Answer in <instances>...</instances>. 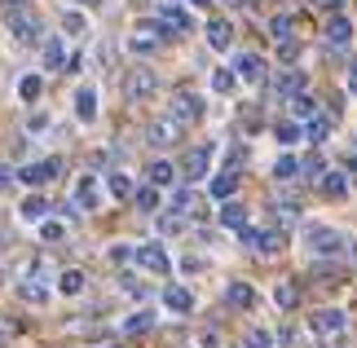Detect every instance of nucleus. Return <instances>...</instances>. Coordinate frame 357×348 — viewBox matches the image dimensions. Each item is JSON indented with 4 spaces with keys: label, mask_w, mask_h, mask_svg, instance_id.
I'll list each match as a JSON object with an SVG mask.
<instances>
[{
    "label": "nucleus",
    "mask_w": 357,
    "mask_h": 348,
    "mask_svg": "<svg viewBox=\"0 0 357 348\" xmlns=\"http://www.w3.org/2000/svg\"><path fill=\"white\" fill-rule=\"evenodd\" d=\"M9 18V31H13V40L18 45H40V18L31 9H18V13H5Z\"/></svg>",
    "instance_id": "nucleus-3"
},
{
    "label": "nucleus",
    "mask_w": 357,
    "mask_h": 348,
    "mask_svg": "<svg viewBox=\"0 0 357 348\" xmlns=\"http://www.w3.org/2000/svg\"><path fill=\"white\" fill-rule=\"evenodd\" d=\"M163 304H168L172 313H190V309H195V296H190L185 287H168V291H163Z\"/></svg>",
    "instance_id": "nucleus-17"
},
{
    "label": "nucleus",
    "mask_w": 357,
    "mask_h": 348,
    "mask_svg": "<svg viewBox=\"0 0 357 348\" xmlns=\"http://www.w3.org/2000/svg\"><path fill=\"white\" fill-rule=\"evenodd\" d=\"M291 115H296V119H318V102L300 93V97H291Z\"/></svg>",
    "instance_id": "nucleus-33"
},
{
    "label": "nucleus",
    "mask_w": 357,
    "mask_h": 348,
    "mask_svg": "<svg viewBox=\"0 0 357 348\" xmlns=\"http://www.w3.org/2000/svg\"><path fill=\"white\" fill-rule=\"evenodd\" d=\"M318 186H322L326 199H344V194H349V176H344V172H326Z\"/></svg>",
    "instance_id": "nucleus-19"
},
{
    "label": "nucleus",
    "mask_w": 357,
    "mask_h": 348,
    "mask_svg": "<svg viewBox=\"0 0 357 348\" xmlns=\"http://www.w3.org/2000/svg\"><path fill=\"white\" fill-rule=\"evenodd\" d=\"M75 115H79V123H93V119H98V93H93L89 84L75 93Z\"/></svg>",
    "instance_id": "nucleus-15"
},
{
    "label": "nucleus",
    "mask_w": 357,
    "mask_h": 348,
    "mask_svg": "<svg viewBox=\"0 0 357 348\" xmlns=\"http://www.w3.org/2000/svg\"><path fill=\"white\" fill-rule=\"evenodd\" d=\"M159 229H163V234H176V229H181V216H163Z\"/></svg>",
    "instance_id": "nucleus-47"
},
{
    "label": "nucleus",
    "mask_w": 357,
    "mask_h": 348,
    "mask_svg": "<svg viewBox=\"0 0 357 348\" xmlns=\"http://www.w3.org/2000/svg\"><path fill=\"white\" fill-rule=\"evenodd\" d=\"M58 291H62V296H79V291H84V273H79V269H66L58 278Z\"/></svg>",
    "instance_id": "nucleus-31"
},
{
    "label": "nucleus",
    "mask_w": 357,
    "mask_h": 348,
    "mask_svg": "<svg viewBox=\"0 0 357 348\" xmlns=\"http://www.w3.org/2000/svg\"><path fill=\"white\" fill-rule=\"evenodd\" d=\"M273 304H278V309H296V304H300V287L296 282H278V287H273Z\"/></svg>",
    "instance_id": "nucleus-25"
},
{
    "label": "nucleus",
    "mask_w": 357,
    "mask_h": 348,
    "mask_svg": "<svg viewBox=\"0 0 357 348\" xmlns=\"http://www.w3.org/2000/svg\"><path fill=\"white\" fill-rule=\"evenodd\" d=\"M45 212H49L45 194H26L22 199V220H45Z\"/></svg>",
    "instance_id": "nucleus-27"
},
{
    "label": "nucleus",
    "mask_w": 357,
    "mask_h": 348,
    "mask_svg": "<svg viewBox=\"0 0 357 348\" xmlns=\"http://www.w3.org/2000/svg\"><path fill=\"white\" fill-rule=\"evenodd\" d=\"M146 176H150V186H159V190H163V186H172V181H176V168H172L168 159H155Z\"/></svg>",
    "instance_id": "nucleus-21"
},
{
    "label": "nucleus",
    "mask_w": 357,
    "mask_h": 348,
    "mask_svg": "<svg viewBox=\"0 0 357 348\" xmlns=\"http://www.w3.org/2000/svg\"><path fill=\"white\" fill-rule=\"evenodd\" d=\"M62 27H66V31H71V36H79V31H84V13H79V9L62 13Z\"/></svg>",
    "instance_id": "nucleus-43"
},
{
    "label": "nucleus",
    "mask_w": 357,
    "mask_h": 348,
    "mask_svg": "<svg viewBox=\"0 0 357 348\" xmlns=\"http://www.w3.org/2000/svg\"><path fill=\"white\" fill-rule=\"evenodd\" d=\"M132 203L142 207V212H159V186H142L132 194Z\"/></svg>",
    "instance_id": "nucleus-30"
},
{
    "label": "nucleus",
    "mask_w": 357,
    "mask_h": 348,
    "mask_svg": "<svg viewBox=\"0 0 357 348\" xmlns=\"http://www.w3.org/2000/svg\"><path fill=\"white\" fill-rule=\"evenodd\" d=\"M62 172V159H45V163H26V168L18 172L22 186H45V181H53Z\"/></svg>",
    "instance_id": "nucleus-10"
},
{
    "label": "nucleus",
    "mask_w": 357,
    "mask_h": 348,
    "mask_svg": "<svg viewBox=\"0 0 357 348\" xmlns=\"http://www.w3.org/2000/svg\"><path fill=\"white\" fill-rule=\"evenodd\" d=\"M287 247V239H282V229H260V243H256V252H265V256H273V252H282Z\"/></svg>",
    "instance_id": "nucleus-28"
},
{
    "label": "nucleus",
    "mask_w": 357,
    "mask_h": 348,
    "mask_svg": "<svg viewBox=\"0 0 357 348\" xmlns=\"http://www.w3.org/2000/svg\"><path fill=\"white\" fill-rule=\"evenodd\" d=\"M278 58L282 62H296L300 58V40H282V45H278Z\"/></svg>",
    "instance_id": "nucleus-45"
},
{
    "label": "nucleus",
    "mask_w": 357,
    "mask_h": 348,
    "mask_svg": "<svg viewBox=\"0 0 357 348\" xmlns=\"http://www.w3.org/2000/svg\"><path fill=\"white\" fill-rule=\"evenodd\" d=\"M212 155H216V146L212 142H203V146H195L185 155V163H181V172H185V181H199V176H208V168H212Z\"/></svg>",
    "instance_id": "nucleus-5"
},
{
    "label": "nucleus",
    "mask_w": 357,
    "mask_h": 348,
    "mask_svg": "<svg viewBox=\"0 0 357 348\" xmlns=\"http://www.w3.org/2000/svg\"><path fill=\"white\" fill-rule=\"evenodd\" d=\"M66 62V49H62V40L58 36H53L49 40V45H45V66H49V71H58V66Z\"/></svg>",
    "instance_id": "nucleus-35"
},
{
    "label": "nucleus",
    "mask_w": 357,
    "mask_h": 348,
    "mask_svg": "<svg viewBox=\"0 0 357 348\" xmlns=\"http://www.w3.org/2000/svg\"><path fill=\"white\" fill-rule=\"evenodd\" d=\"M62 234H66L62 220H40V239H45V243H58Z\"/></svg>",
    "instance_id": "nucleus-40"
},
{
    "label": "nucleus",
    "mask_w": 357,
    "mask_h": 348,
    "mask_svg": "<svg viewBox=\"0 0 357 348\" xmlns=\"http://www.w3.org/2000/svg\"><path fill=\"white\" fill-rule=\"evenodd\" d=\"M234 75L247 80V84H260V80H265V58H260V53H238Z\"/></svg>",
    "instance_id": "nucleus-11"
},
{
    "label": "nucleus",
    "mask_w": 357,
    "mask_h": 348,
    "mask_svg": "<svg viewBox=\"0 0 357 348\" xmlns=\"http://www.w3.org/2000/svg\"><path fill=\"white\" fill-rule=\"evenodd\" d=\"M137 264L150 269V273H159V278L172 269V260H168V252H163L159 243H142V247H137Z\"/></svg>",
    "instance_id": "nucleus-9"
},
{
    "label": "nucleus",
    "mask_w": 357,
    "mask_h": 348,
    "mask_svg": "<svg viewBox=\"0 0 357 348\" xmlns=\"http://www.w3.org/2000/svg\"><path fill=\"white\" fill-rule=\"evenodd\" d=\"M40 93H45V80H40V75H22V84H18L22 102H40Z\"/></svg>",
    "instance_id": "nucleus-32"
},
{
    "label": "nucleus",
    "mask_w": 357,
    "mask_h": 348,
    "mask_svg": "<svg viewBox=\"0 0 357 348\" xmlns=\"http://www.w3.org/2000/svg\"><path fill=\"white\" fill-rule=\"evenodd\" d=\"M79 5H84V9H98V5H102V0H79Z\"/></svg>",
    "instance_id": "nucleus-52"
},
{
    "label": "nucleus",
    "mask_w": 357,
    "mask_h": 348,
    "mask_svg": "<svg viewBox=\"0 0 357 348\" xmlns=\"http://www.w3.org/2000/svg\"><path fill=\"white\" fill-rule=\"evenodd\" d=\"M273 137H278L282 146H291V142H300V123H278V128H273Z\"/></svg>",
    "instance_id": "nucleus-42"
},
{
    "label": "nucleus",
    "mask_w": 357,
    "mask_h": 348,
    "mask_svg": "<svg viewBox=\"0 0 357 348\" xmlns=\"http://www.w3.org/2000/svg\"><path fill=\"white\" fill-rule=\"evenodd\" d=\"M300 172H305L309 181H322V176H326V163H322V155H309V159H300Z\"/></svg>",
    "instance_id": "nucleus-37"
},
{
    "label": "nucleus",
    "mask_w": 357,
    "mask_h": 348,
    "mask_svg": "<svg viewBox=\"0 0 357 348\" xmlns=\"http://www.w3.org/2000/svg\"><path fill=\"white\" fill-rule=\"evenodd\" d=\"M326 49H335V53L353 49V18H344V13H335V18L326 22Z\"/></svg>",
    "instance_id": "nucleus-8"
},
{
    "label": "nucleus",
    "mask_w": 357,
    "mask_h": 348,
    "mask_svg": "<svg viewBox=\"0 0 357 348\" xmlns=\"http://www.w3.org/2000/svg\"><path fill=\"white\" fill-rule=\"evenodd\" d=\"M155 89H159V80H155V71H150V66H132V71L123 75V93H128L132 102H146V97H155Z\"/></svg>",
    "instance_id": "nucleus-2"
},
{
    "label": "nucleus",
    "mask_w": 357,
    "mask_h": 348,
    "mask_svg": "<svg viewBox=\"0 0 357 348\" xmlns=\"http://www.w3.org/2000/svg\"><path fill=\"white\" fill-rule=\"evenodd\" d=\"M234 84H238V75H234V66H221V71L212 75V89L216 93H234Z\"/></svg>",
    "instance_id": "nucleus-36"
},
{
    "label": "nucleus",
    "mask_w": 357,
    "mask_h": 348,
    "mask_svg": "<svg viewBox=\"0 0 357 348\" xmlns=\"http://www.w3.org/2000/svg\"><path fill=\"white\" fill-rule=\"evenodd\" d=\"M150 326H155V317H150V313H132L128 322H123V335H142V331H150Z\"/></svg>",
    "instance_id": "nucleus-38"
},
{
    "label": "nucleus",
    "mask_w": 357,
    "mask_h": 348,
    "mask_svg": "<svg viewBox=\"0 0 357 348\" xmlns=\"http://www.w3.org/2000/svg\"><path fill=\"white\" fill-rule=\"evenodd\" d=\"M0 9H5V13H18V9H31V0H0Z\"/></svg>",
    "instance_id": "nucleus-46"
},
{
    "label": "nucleus",
    "mask_w": 357,
    "mask_h": 348,
    "mask_svg": "<svg viewBox=\"0 0 357 348\" xmlns=\"http://www.w3.org/2000/svg\"><path fill=\"white\" fill-rule=\"evenodd\" d=\"M106 186H111L115 199H132V194H137V186H132L128 172H111V176H106Z\"/></svg>",
    "instance_id": "nucleus-26"
},
{
    "label": "nucleus",
    "mask_w": 357,
    "mask_h": 348,
    "mask_svg": "<svg viewBox=\"0 0 357 348\" xmlns=\"http://www.w3.org/2000/svg\"><path fill=\"white\" fill-rule=\"evenodd\" d=\"M313 5L326 9V13H340V5H344V0H313Z\"/></svg>",
    "instance_id": "nucleus-48"
},
{
    "label": "nucleus",
    "mask_w": 357,
    "mask_h": 348,
    "mask_svg": "<svg viewBox=\"0 0 357 348\" xmlns=\"http://www.w3.org/2000/svg\"><path fill=\"white\" fill-rule=\"evenodd\" d=\"M208 45L212 49H229V45H234V27H229L225 18H212L208 22Z\"/></svg>",
    "instance_id": "nucleus-16"
},
{
    "label": "nucleus",
    "mask_w": 357,
    "mask_h": 348,
    "mask_svg": "<svg viewBox=\"0 0 357 348\" xmlns=\"http://www.w3.org/2000/svg\"><path fill=\"white\" fill-rule=\"evenodd\" d=\"M305 247H309V256H344L353 243L331 225H305Z\"/></svg>",
    "instance_id": "nucleus-1"
},
{
    "label": "nucleus",
    "mask_w": 357,
    "mask_h": 348,
    "mask_svg": "<svg viewBox=\"0 0 357 348\" xmlns=\"http://www.w3.org/2000/svg\"><path fill=\"white\" fill-rule=\"evenodd\" d=\"M172 119L199 123V119H203V97L190 93V89H176V93H172Z\"/></svg>",
    "instance_id": "nucleus-4"
},
{
    "label": "nucleus",
    "mask_w": 357,
    "mask_h": 348,
    "mask_svg": "<svg viewBox=\"0 0 357 348\" xmlns=\"http://www.w3.org/2000/svg\"><path fill=\"white\" fill-rule=\"evenodd\" d=\"M349 89H353V93H357V62H353V66H349Z\"/></svg>",
    "instance_id": "nucleus-49"
},
{
    "label": "nucleus",
    "mask_w": 357,
    "mask_h": 348,
    "mask_svg": "<svg viewBox=\"0 0 357 348\" xmlns=\"http://www.w3.org/2000/svg\"><path fill=\"white\" fill-rule=\"evenodd\" d=\"M296 172H300V159H296V155H278V163H273V176H278V181H296Z\"/></svg>",
    "instance_id": "nucleus-34"
},
{
    "label": "nucleus",
    "mask_w": 357,
    "mask_h": 348,
    "mask_svg": "<svg viewBox=\"0 0 357 348\" xmlns=\"http://www.w3.org/2000/svg\"><path fill=\"white\" fill-rule=\"evenodd\" d=\"M243 348H273V335L256 326V331H247V344H243Z\"/></svg>",
    "instance_id": "nucleus-41"
},
{
    "label": "nucleus",
    "mask_w": 357,
    "mask_h": 348,
    "mask_svg": "<svg viewBox=\"0 0 357 348\" xmlns=\"http://www.w3.org/2000/svg\"><path fill=\"white\" fill-rule=\"evenodd\" d=\"M75 203L84 207V212H93V207L102 203V190H98V176H79V186H75Z\"/></svg>",
    "instance_id": "nucleus-13"
},
{
    "label": "nucleus",
    "mask_w": 357,
    "mask_h": 348,
    "mask_svg": "<svg viewBox=\"0 0 357 348\" xmlns=\"http://www.w3.org/2000/svg\"><path fill=\"white\" fill-rule=\"evenodd\" d=\"M111 260H115V264H128V260H137V247H128V243H115V247H111Z\"/></svg>",
    "instance_id": "nucleus-44"
},
{
    "label": "nucleus",
    "mask_w": 357,
    "mask_h": 348,
    "mask_svg": "<svg viewBox=\"0 0 357 348\" xmlns=\"http://www.w3.org/2000/svg\"><path fill=\"white\" fill-rule=\"evenodd\" d=\"M313 331L326 340H340L349 331V313H340V309H322V313H313Z\"/></svg>",
    "instance_id": "nucleus-7"
},
{
    "label": "nucleus",
    "mask_w": 357,
    "mask_h": 348,
    "mask_svg": "<svg viewBox=\"0 0 357 348\" xmlns=\"http://www.w3.org/2000/svg\"><path fill=\"white\" fill-rule=\"evenodd\" d=\"M326 137H331V119H326V115H318V119H309V142L318 146V142H326Z\"/></svg>",
    "instance_id": "nucleus-39"
},
{
    "label": "nucleus",
    "mask_w": 357,
    "mask_h": 348,
    "mask_svg": "<svg viewBox=\"0 0 357 348\" xmlns=\"http://www.w3.org/2000/svg\"><path fill=\"white\" fill-rule=\"evenodd\" d=\"M221 225H225V229H243V225H247V207L229 199V203L221 207Z\"/></svg>",
    "instance_id": "nucleus-22"
},
{
    "label": "nucleus",
    "mask_w": 357,
    "mask_h": 348,
    "mask_svg": "<svg viewBox=\"0 0 357 348\" xmlns=\"http://www.w3.org/2000/svg\"><path fill=\"white\" fill-rule=\"evenodd\" d=\"M269 31H273V40H278V45H282V40H296V36H291V31H296V18H291V13H278V18L269 22Z\"/></svg>",
    "instance_id": "nucleus-29"
},
{
    "label": "nucleus",
    "mask_w": 357,
    "mask_h": 348,
    "mask_svg": "<svg viewBox=\"0 0 357 348\" xmlns=\"http://www.w3.org/2000/svg\"><path fill=\"white\" fill-rule=\"evenodd\" d=\"M225 300L234 304V309H252V304H256V291L247 287V282H229L225 287Z\"/></svg>",
    "instance_id": "nucleus-18"
},
{
    "label": "nucleus",
    "mask_w": 357,
    "mask_h": 348,
    "mask_svg": "<svg viewBox=\"0 0 357 348\" xmlns=\"http://www.w3.org/2000/svg\"><path fill=\"white\" fill-rule=\"evenodd\" d=\"M159 22H163V36H172V31L185 36V31H190V13H185L181 5H163V9H159Z\"/></svg>",
    "instance_id": "nucleus-12"
},
{
    "label": "nucleus",
    "mask_w": 357,
    "mask_h": 348,
    "mask_svg": "<svg viewBox=\"0 0 357 348\" xmlns=\"http://www.w3.org/2000/svg\"><path fill=\"white\" fill-rule=\"evenodd\" d=\"M208 190H212V199L229 203V199H234V190H238V172H229V168H225V172H216Z\"/></svg>",
    "instance_id": "nucleus-14"
},
{
    "label": "nucleus",
    "mask_w": 357,
    "mask_h": 348,
    "mask_svg": "<svg viewBox=\"0 0 357 348\" xmlns=\"http://www.w3.org/2000/svg\"><path fill=\"white\" fill-rule=\"evenodd\" d=\"M172 212H181V216H203V203H199L190 190H176V194H172Z\"/></svg>",
    "instance_id": "nucleus-20"
},
{
    "label": "nucleus",
    "mask_w": 357,
    "mask_h": 348,
    "mask_svg": "<svg viewBox=\"0 0 357 348\" xmlns=\"http://www.w3.org/2000/svg\"><path fill=\"white\" fill-rule=\"evenodd\" d=\"M0 282H5V273H0Z\"/></svg>",
    "instance_id": "nucleus-55"
},
{
    "label": "nucleus",
    "mask_w": 357,
    "mask_h": 348,
    "mask_svg": "<svg viewBox=\"0 0 357 348\" xmlns=\"http://www.w3.org/2000/svg\"><path fill=\"white\" fill-rule=\"evenodd\" d=\"M190 5H212V0H190Z\"/></svg>",
    "instance_id": "nucleus-53"
},
{
    "label": "nucleus",
    "mask_w": 357,
    "mask_h": 348,
    "mask_svg": "<svg viewBox=\"0 0 357 348\" xmlns=\"http://www.w3.org/2000/svg\"><path fill=\"white\" fill-rule=\"evenodd\" d=\"M349 168L357 172V146H349Z\"/></svg>",
    "instance_id": "nucleus-50"
},
{
    "label": "nucleus",
    "mask_w": 357,
    "mask_h": 348,
    "mask_svg": "<svg viewBox=\"0 0 357 348\" xmlns=\"http://www.w3.org/2000/svg\"><path fill=\"white\" fill-rule=\"evenodd\" d=\"M278 93L282 97H300L305 93V71H282L278 75Z\"/></svg>",
    "instance_id": "nucleus-23"
},
{
    "label": "nucleus",
    "mask_w": 357,
    "mask_h": 348,
    "mask_svg": "<svg viewBox=\"0 0 357 348\" xmlns=\"http://www.w3.org/2000/svg\"><path fill=\"white\" fill-rule=\"evenodd\" d=\"M0 239H5V229H0Z\"/></svg>",
    "instance_id": "nucleus-54"
},
{
    "label": "nucleus",
    "mask_w": 357,
    "mask_h": 348,
    "mask_svg": "<svg viewBox=\"0 0 357 348\" xmlns=\"http://www.w3.org/2000/svg\"><path fill=\"white\" fill-rule=\"evenodd\" d=\"M181 128H185L181 119L163 115V119H155V123L146 128V137H150V146H176V142H181Z\"/></svg>",
    "instance_id": "nucleus-6"
},
{
    "label": "nucleus",
    "mask_w": 357,
    "mask_h": 348,
    "mask_svg": "<svg viewBox=\"0 0 357 348\" xmlns=\"http://www.w3.org/2000/svg\"><path fill=\"white\" fill-rule=\"evenodd\" d=\"M18 296H22L26 304H45V300H49V287L40 282V278H26V282L18 287Z\"/></svg>",
    "instance_id": "nucleus-24"
},
{
    "label": "nucleus",
    "mask_w": 357,
    "mask_h": 348,
    "mask_svg": "<svg viewBox=\"0 0 357 348\" xmlns=\"http://www.w3.org/2000/svg\"><path fill=\"white\" fill-rule=\"evenodd\" d=\"M5 186H9V168H0V194H5Z\"/></svg>",
    "instance_id": "nucleus-51"
}]
</instances>
